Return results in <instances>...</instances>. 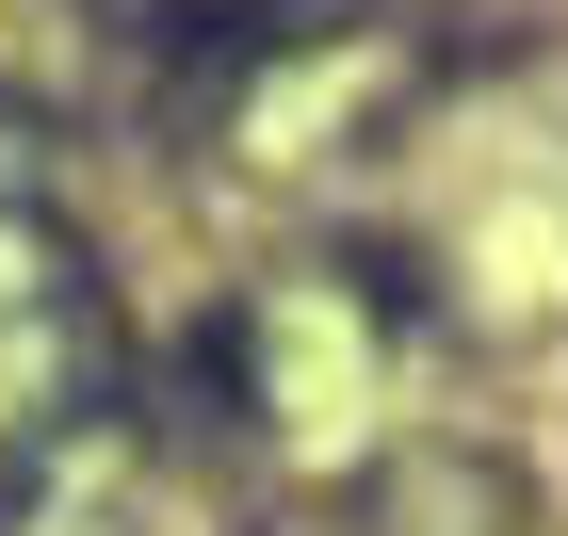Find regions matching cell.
<instances>
[{
    "mask_svg": "<svg viewBox=\"0 0 568 536\" xmlns=\"http://www.w3.org/2000/svg\"><path fill=\"white\" fill-rule=\"evenodd\" d=\"M357 0H163V49H195V65H261V49H308L342 33Z\"/></svg>",
    "mask_w": 568,
    "mask_h": 536,
    "instance_id": "cell-1",
    "label": "cell"
}]
</instances>
